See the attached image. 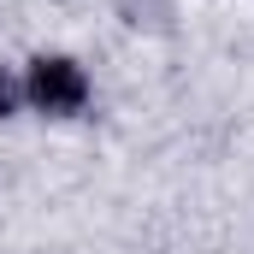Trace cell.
Masks as SVG:
<instances>
[{
  "instance_id": "cell-1",
  "label": "cell",
  "mask_w": 254,
  "mask_h": 254,
  "mask_svg": "<svg viewBox=\"0 0 254 254\" xmlns=\"http://www.w3.org/2000/svg\"><path fill=\"white\" fill-rule=\"evenodd\" d=\"M24 101L48 119H71V113L89 107V71L77 60H65V54H42L24 71Z\"/></svg>"
},
{
  "instance_id": "cell-2",
  "label": "cell",
  "mask_w": 254,
  "mask_h": 254,
  "mask_svg": "<svg viewBox=\"0 0 254 254\" xmlns=\"http://www.w3.org/2000/svg\"><path fill=\"white\" fill-rule=\"evenodd\" d=\"M119 18H130L136 30H166L172 24V0H119Z\"/></svg>"
},
{
  "instance_id": "cell-3",
  "label": "cell",
  "mask_w": 254,
  "mask_h": 254,
  "mask_svg": "<svg viewBox=\"0 0 254 254\" xmlns=\"http://www.w3.org/2000/svg\"><path fill=\"white\" fill-rule=\"evenodd\" d=\"M24 107V77H12V71H0V119H12Z\"/></svg>"
}]
</instances>
